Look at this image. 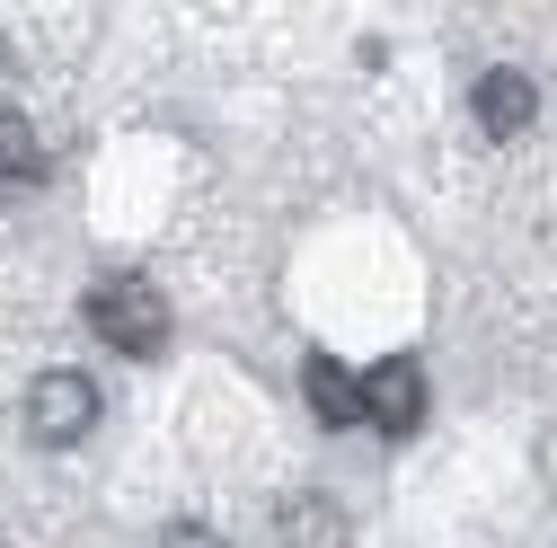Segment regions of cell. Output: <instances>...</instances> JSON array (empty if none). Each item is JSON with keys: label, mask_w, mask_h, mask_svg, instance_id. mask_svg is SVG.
Returning a JSON list of instances; mask_svg holds the SVG:
<instances>
[{"label": "cell", "mask_w": 557, "mask_h": 548, "mask_svg": "<svg viewBox=\"0 0 557 548\" xmlns=\"http://www.w3.org/2000/svg\"><path fill=\"white\" fill-rule=\"evenodd\" d=\"M89 327L107 336L115 354H160L169 346V301H160V284L151 274H107V284H89Z\"/></svg>", "instance_id": "1"}, {"label": "cell", "mask_w": 557, "mask_h": 548, "mask_svg": "<svg viewBox=\"0 0 557 548\" xmlns=\"http://www.w3.org/2000/svg\"><path fill=\"white\" fill-rule=\"evenodd\" d=\"M89 434H98V381L89 372H36V389H27V443L72 451Z\"/></svg>", "instance_id": "2"}, {"label": "cell", "mask_w": 557, "mask_h": 548, "mask_svg": "<svg viewBox=\"0 0 557 548\" xmlns=\"http://www.w3.org/2000/svg\"><path fill=\"white\" fill-rule=\"evenodd\" d=\"M363 416H372L389 443H407L416 425H425V372H416V354H389V363L363 372Z\"/></svg>", "instance_id": "3"}, {"label": "cell", "mask_w": 557, "mask_h": 548, "mask_svg": "<svg viewBox=\"0 0 557 548\" xmlns=\"http://www.w3.org/2000/svg\"><path fill=\"white\" fill-rule=\"evenodd\" d=\"M301 398H310L319 425H363V381L345 372L336 354H310V363H301Z\"/></svg>", "instance_id": "4"}, {"label": "cell", "mask_w": 557, "mask_h": 548, "mask_svg": "<svg viewBox=\"0 0 557 548\" xmlns=\"http://www.w3.org/2000/svg\"><path fill=\"white\" fill-rule=\"evenodd\" d=\"M540 115V89H531V72H486L478 80V124L496 133V142H513V133Z\"/></svg>", "instance_id": "5"}, {"label": "cell", "mask_w": 557, "mask_h": 548, "mask_svg": "<svg viewBox=\"0 0 557 548\" xmlns=\"http://www.w3.org/2000/svg\"><path fill=\"white\" fill-rule=\"evenodd\" d=\"M284 548H345V513L327 496H293L284 505Z\"/></svg>", "instance_id": "6"}, {"label": "cell", "mask_w": 557, "mask_h": 548, "mask_svg": "<svg viewBox=\"0 0 557 548\" xmlns=\"http://www.w3.org/2000/svg\"><path fill=\"white\" fill-rule=\"evenodd\" d=\"M45 169V151H36V124L18 115V107H0V186L10 177H36Z\"/></svg>", "instance_id": "7"}, {"label": "cell", "mask_w": 557, "mask_h": 548, "mask_svg": "<svg viewBox=\"0 0 557 548\" xmlns=\"http://www.w3.org/2000/svg\"><path fill=\"white\" fill-rule=\"evenodd\" d=\"M160 548H222V531H203V522H169Z\"/></svg>", "instance_id": "8"}, {"label": "cell", "mask_w": 557, "mask_h": 548, "mask_svg": "<svg viewBox=\"0 0 557 548\" xmlns=\"http://www.w3.org/2000/svg\"><path fill=\"white\" fill-rule=\"evenodd\" d=\"M0 548H10V539H0Z\"/></svg>", "instance_id": "9"}]
</instances>
